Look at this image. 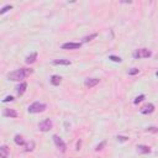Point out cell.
I'll return each mask as SVG.
<instances>
[{
	"mask_svg": "<svg viewBox=\"0 0 158 158\" xmlns=\"http://www.w3.org/2000/svg\"><path fill=\"white\" fill-rule=\"evenodd\" d=\"M80 43H74V42H68V43H63L62 48L63 50H78L80 48Z\"/></svg>",
	"mask_w": 158,
	"mask_h": 158,
	"instance_id": "cell-7",
	"label": "cell"
},
{
	"mask_svg": "<svg viewBox=\"0 0 158 158\" xmlns=\"http://www.w3.org/2000/svg\"><path fill=\"white\" fill-rule=\"evenodd\" d=\"M14 141H15V143H16V145H19V146H25V145H26V143H25L24 137H22V136H20V135H16V136H15V138H14Z\"/></svg>",
	"mask_w": 158,
	"mask_h": 158,
	"instance_id": "cell-16",
	"label": "cell"
},
{
	"mask_svg": "<svg viewBox=\"0 0 158 158\" xmlns=\"http://www.w3.org/2000/svg\"><path fill=\"white\" fill-rule=\"evenodd\" d=\"M147 131H151V132H158V129L157 127H148Z\"/></svg>",
	"mask_w": 158,
	"mask_h": 158,
	"instance_id": "cell-26",
	"label": "cell"
},
{
	"mask_svg": "<svg viewBox=\"0 0 158 158\" xmlns=\"http://www.w3.org/2000/svg\"><path fill=\"white\" fill-rule=\"evenodd\" d=\"M146 97L143 95V94H142V95H140V97H137L135 100H134V104H140L141 101H143V99H145Z\"/></svg>",
	"mask_w": 158,
	"mask_h": 158,
	"instance_id": "cell-20",
	"label": "cell"
},
{
	"mask_svg": "<svg viewBox=\"0 0 158 158\" xmlns=\"http://www.w3.org/2000/svg\"><path fill=\"white\" fill-rule=\"evenodd\" d=\"M117 141H121V142L129 141V137H125V136H117Z\"/></svg>",
	"mask_w": 158,
	"mask_h": 158,
	"instance_id": "cell-25",
	"label": "cell"
},
{
	"mask_svg": "<svg viewBox=\"0 0 158 158\" xmlns=\"http://www.w3.org/2000/svg\"><path fill=\"white\" fill-rule=\"evenodd\" d=\"M9 156V149L6 146H2L0 147V158H8Z\"/></svg>",
	"mask_w": 158,
	"mask_h": 158,
	"instance_id": "cell-14",
	"label": "cell"
},
{
	"mask_svg": "<svg viewBox=\"0 0 158 158\" xmlns=\"http://www.w3.org/2000/svg\"><path fill=\"white\" fill-rule=\"evenodd\" d=\"M137 153L140 154H147V153H151V148L146 145H138L137 146Z\"/></svg>",
	"mask_w": 158,
	"mask_h": 158,
	"instance_id": "cell-10",
	"label": "cell"
},
{
	"mask_svg": "<svg viewBox=\"0 0 158 158\" xmlns=\"http://www.w3.org/2000/svg\"><path fill=\"white\" fill-rule=\"evenodd\" d=\"M153 111H154V105H153V104H147V105H145V106L141 109V114H143V115L152 114Z\"/></svg>",
	"mask_w": 158,
	"mask_h": 158,
	"instance_id": "cell-8",
	"label": "cell"
},
{
	"mask_svg": "<svg viewBox=\"0 0 158 158\" xmlns=\"http://www.w3.org/2000/svg\"><path fill=\"white\" fill-rule=\"evenodd\" d=\"M53 64L56 66H69L71 64V61L69 59H54L53 61Z\"/></svg>",
	"mask_w": 158,
	"mask_h": 158,
	"instance_id": "cell-13",
	"label": "cell"
},
{
	"mask_svg": "<svg viewBox=\"0 0 158 158\" xmlns=\"http://www.w3.org/2000/svg\"><path fill=\"white\" fill-rule=\"evenodd\" d=\"M109 59H111L112 62H116V63H120V62L122 61L120 57H116V56H110V57H109Z\"/></svg>",
	"mask_w": 158,
	"mask_h": 158,
	"instance_id": "cell-21",
	"label": "cell"
},
{
	"mask_svg": "<svg viewBox=\"0 0 158 158\" xmlns=\"http://www.w3.org/2000/svg\"><path fill=\"white\" fill-rule=\"evenodd\" d=\"M138 73V69L137 68H132L131 71H129V74L130 75H135V74H137Z\"/></svg>",
	"mask_w": 158,
	"mask_h": 158,
	"instance_id": "cell-24",
	"label": "cell"
},
{
	"mask_svg": "<svg viewBox=\"0 0 158 158\" xmlns=\"http://www.w3.org/2000/svg\"><path fill=\"white\" fill-rule=\"evenodd\" d=\"M52 127H53V122H52L51 119H46V120H43V121H41L39 123V130L42 131V132H47Z\"/></svg>",
	"mask_w": 158,
	"mask_h": 158,
	"instance_id": "cell-3",
	"label": "cell"
},
{
	"mask_svg": "<svg viewBox=\"0 0 158 158\" xmlns=\"http://www.w3.org/2000/svg\"><path fill=\"white\" fill-rule=\"evenodd\" d=\"M152 52L147 48H140V50H136V52L134 53V57L135 58H148L151 57Z\"/></svg>",
	"mask_w": 158,
	"mask_h": 158,
	"instance_id": "cell-5",
	"label": "cell"
},
{
	"mask_svg": "<svg viewBox=\"0 0 158 158\" xmlns=\"http://www.w3.org/2000/svg\"><path fill=\"white\" fill-rule=\"evenodd\" d=\"M11 9H13V5H5V6H4V8L2 9V10H0V14H2V15H3V14H5L6 11L11 10Z\"/></svg>",
	"mask_w": 158,
	"mask_h": 158,
	"instance_id": "cell-19",
	"label": "cell"
},
{
	"mask_svg": "<svg viewBox=\"0 0 158 158\" xmlns=\"http://www.w3.org/2000/svg\"><path fill=\"white\" fill-rule=\"evenodd\" d=\"M61 82H62V78L59 75H52V78H51V84L52 85L58 86L61 84Z\"/></svg>",
	"mask_w": 158,
	"mask_h": 158,
	"instance_id": "cell-15",
	"label": "cell"
},
{
	"mask_svg": "<svg viewBox=\"0 0 158 158\" xmlns=\"http://www.w3.org/2000/svg\"><path fill=\"white\" fill-rule=\"evenodd\" d=\"M26 89H27V83L22 82L20 85H17V86H16V93H17V95H19V97H21L22 94L26 91Z\"/></svg>",
	"mask_w": 158,
	"mask_h": 158,
	"instance_id": "cell-11",
	"label": "cell"
},
{
	"mask_svg": "<svg viewBox=\"0 0 158 158\" xmlns=\"http://www.w3.org/2000/svg\"><path fill=\"white\" fill-rule=\"evenodd\" d=\"M99 84V79L98 78H86L85 82H84V85L86 88H93Z\"/></svg>",
	"mask_w": 158,
	"mask_h": 158,
	"instance_id": "cell-6",
	"label": "cell"
},
{
	"mask_svg": "<svg viewBox=\"0 0 158 158\" xmlns=\"http://www.w3.org/2000/svg\"><path fill=\"white\" fill-rule=\"evenodd\" d=\"M53 141H54V143H56V146H57V148L62 152V153H64L66 152V149H67V145L63 142V140L59 137V136H57V135H54L53 137Z\"/></svg>",
	"mask_w": 158,
	"mask_h": 158,
	"instance_id": "cell-4",
	"label": "cell"
},
{
	"mask_svg": "<svg viewBox=\"0 0 158 158\" xmlns=\"http://www.w3.org/2000/svg\"><path fill=\"white\" fill-rule=\"evenodd\" d=\"M34 149H35V142L34 141H31V142H28V143L25 145V151L26 152H31V151H34Z\"/></svg>",
	"mask_w": 158,
	"mask_h": 158,
	"instance_id": "cell-17",
	"label": "cell"
},
{
	"mask_svg": "<svg viewBox=\"0 0 158 158\" xmlns=\"http://www.w3.org/2000/svg\"><path fill=\"white\" fill-rule=\"evenodd\" d=\"M3 116H5V117H17L19 116V114L15 111V110H13V109H4V111H3Z\"/></svg>",
	"mask_w": 158,
	"mask_h": 158,
	"instance_id": "cell-9",
	"label": "cell"
},
{
	"mask_svg": "<svg viewBox=\"0 0 158 158\" xmlns=\"http://www.w3.org/2000/svg\"><path fill=\"white\" fill-rule=\"evenodd\" d=\"M32 72L34 71L31 69V68H20L17 71H14V72L9 73L8 78L10 80H13V82H20V80L25 79L26 77H28L30 74H32Z\"/></svg>",
	"mask_w": 158,
	"mask_h": 158,
	"instance_id": "cell-1",
	"label": "cell"
},
{
	"mask_svg": "<svg viewBox=\"0 0 158 158\" xmlns=\"http://www.w3.org/2000/svg\"><path fill=\"white\" fill-rule=\"evenodd\" d=\"M36 59H37V52H34V53H31L30 56L26 57L25 62L27 63V64H32V63L36 62Z\"/></svg>",
	"mask_w": 158,
	"mask_h": 158,
	"instance_id": "cell-12",
	"label": "cell"
},
{
	"mask_svg": "<svg viewBox=\"0 0 158 158\" xmlns=\"http://www.w3.org/2000/svg\"><path fill=\"white\" fill-rule=\"evenodd\" d=\"M98 36V34H93V35H90V36H85V37H83V42H89V41H91L93 39H95Z\"/></svg>",
	"mask_w": 158,
	"mask_h": 158,
	"instance_id": "cell-18",
	"label": "cell"
},
{
	"mask_svg": "<svg viewBox=\"0 0 158 158\" xmlns=\"http://www.w3.org/2000/svg\"><path fill=\"white\" fill-rule=\"evenodd\" d=\"M105 145H106V142H105V141H103V142H101L100 145H98V146H97L95 151H101V149H103V148L105 147Z\"/></svg>",
	"mask_w": 158,
	"mask_h": 158,
	"instance_id": "cell-22",
	"label": "cell"
},
{
	"mask_svg": "<svg viewBox=\"0 0 158 158\" xmlns=\"http://www.w3.org/2000/svg\"><path fill=\"white\" fill-rule=\"evenodd\" d=\"M156 75H157V77H158V72H157V73H156Z\"/></svg>",
	"mask_w": 158,
	"mask_h": 158,
	"instance_id": "cell-27",
	"label": "cell"
},
{
	"mask_svg": "<svg viewBox=\"0 0 158 158\" xmlns=\"http://www.w3.org/2000/svg\"><path fill=\"white\" fill-rule=\"evenodd\" d=\"M9 101H14V98L11 95H8L5 99H3V103H9Z\"/></svg>",
	"mask_w": 158,
	"mask_h": 158,
	"instance_id": "cell-23",
	"label": "cell"
},
{
	"mask_svg": "<svg viewBox=\"0 0 158 158\" xmlns=\"http://www.w3.org/2000/svg\"><path fill=\"white\" fill-rule=\"evenodd\" d=\"M47 109V105L40 101H36L34 104H31L28 106V112L30 114H39V112H43Z\"/></svg>",
	"mask_w": 158,
	"mask_h": 158,
	"instance_id": "cell-2",
	"label": "cell"
}]
</instances>
